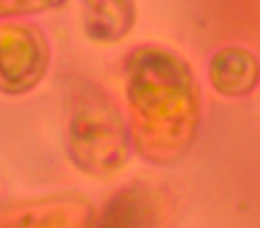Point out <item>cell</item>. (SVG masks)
I'll return each mask as SVG.
<instances>
[{
	"label": "cell",
	"mask_w": 260,
	"mask_h": 228,
	"mask_svg": "<svg viewBox=\"0 0 260 228\" xmlns=\"http://www.w3.org/2000/svg\"><path fill=\"white\" fill-rule=\"evenodd\" d=\"M162 194L148 182L116 189L96 212L93 228H157L162 221Z\"/></svg>",
	"instance_id": "obj_5"
},
{
	"label": "cell",
	"mask_w": 260,
	"mask_h": 228,
	"mask_svg": "<svg viewBox=\"0 0 260 228\" xmlns=\"http://www.w3.org/2000/svg\"><path fill=\"white\" fill-rule=\"evenodd\" d=\"M123 82L136 155L159 168L184 160L203 123V91L191 62L166 45L143 43L125 55Z\"/></svg>",
	"instance_id": "obj_1"
},
{
	"label": "cell",
	"mask_w": 260,
	"mask_h": 228,
	"mask_svg": "<svg viewBox=\"0 0 260 228\" xmlns=\"http://www.w3.org/2000/svg\"><path fill=\"white\" fill-rule=\"evenodd\" d=\"M62 145L75 170L93 178L118 175L134 153L126 114L94 80L75 86L66 111Z\"/></svg>",
	"instance_id": "obj_2"
},
{
	"label": "cell",
	"mask_w": 260,
	"mask_h": 228,
	"mask_svg": "<svg viewBox=\"0 0 260 228\" xmlns=\"http://www.w3.org/2000/svg\"><path fill=\"white\" fill-rule=\"evenodd\" d=\"M52 66V45L29 18L0 22V94L20 98L36 91Z\"/></svg>",
	"instance_id": "obj_3"
},
{
	"label": "cell",
	"mask_w": 260,
	"mask_h": 228,
	"mask_svg": "<svg viewBox=\"0 0 260 228\" xmlns=\"http://www.w3.org/2000/svg\"><path fill=\"white\" fill-rule=\"evenodd\" d=\"M96 209L79 192L0 203V228H93Z\"/></svg>",
	"instance_id": "obj_4"
},
{
	"label": "cell",
	"mask_w": 260,
	"mask_h": 228,
	"mask_svg": "<svg viewBox=\"0 0 260 228\" xmlns=\"http://www.w3.org/2000/svg\"><path fill=\"white\" fill-rule=\"evenodd\" d=\"M207 80L214 93L228 100L251 96L260 86L258 55L244 45H224L210 55Z\"/></svg>",
	"instance_id": "obj_6"
},
{
	"label": "cell",
	"mask_w": 260,
	"mask_h": 228,
	"mask_svg": "<svg viewBox=\"0 0 260 228\" xmlns=\"http://www.w3.org/2000/svg\"><path fill=\"white\" fill-rule=\"evenodd\" d=\"M84 32L98 45L125 40L138 22L136 0H82Z\"/></svg>",
	"instance_id": "obj_7"
},
{
	"label": "cell",
	"mask_w": 260,
	"mask_h": 228,
	"mask_svg": "<svg viewBox=\"0 0 260 228\" xmlns=\"http://www.w3.org/2000/svg\"><path fill=\"white\" fill-rule=\"evenodd\" d=\"M68 0H0V22L13 18H30L54 11Z\"/></svg>",
	"instance_id": "obj_8"
}]
</instances>
